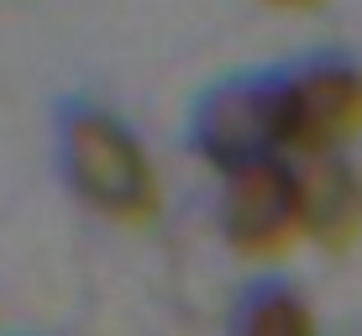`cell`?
Returning a JSON list of instances; mask_svg holds the SVG:
<instances>
[{"mask_svg": "<svg viewBox=\"0 0 362 336\" xmlns=\"http://www.w3.org/2000/svg\"><path fill=\"white\" fill-rule=\"evenodd\" d=\"M58 173L79 205H90L105 221H121V226H142L163 205L153 153L100 100H64V110H58Z\"/></svg>", "mask_w": 362, "mask_h": 336, "instance_id": "obj_1", "label": "cell"}, {"mask_svg": "<svg viewBox=\"0 0 362 336\" xmlns=\"http://www.w3.org/2000/svg\"><path fill=\"white\" fill-rule=\"evenodd\" d=\"M189 153L221 179L263 158H289L279 69H252L210 84L189 110Z\"/></svg>", "mask_w": 362, "mask_h": 336, "instance_id": "obj_2", "label": "cell"}, {"mask_svg": "<svg viewBox=\"0 0 362 336\" xmlns=\"http://www.w3.org/2000/svg\"><path fill=\"white\" fill-rule=\"evenodd\" d=\"M284 95V147L289 158L346 153L362 137V58L352 53H310L279 69Z\"/></svg>", "mask_w": 362, "mask_h": 336, "instance_id": "obj_3", "label": "cell"}, {"mask_svg": "<svg viewBox=\"0 0 362 336\" xmlns=\"http://www.w3.org/2000/svg\"><path fill=\"white\" fill-rule=\"evenodd\" d=\"M221 242L247 263H279L305 242L299 221V173L294 158H263L221 179L216 200Z\"/></svg>", "mask_w": 362, "mask_h": 336, "instance_id": "obj_4", "label": "cell"}, {"mask_svg": "<svg viewBox=\"0 0 362 336\" xmlns=\"http://www.w3.org/2000/svg\"><path fill=\"white\" fill-rule=\"evenodd\" d=\"M299 173V221L305 242L346 253L362 242V173L346 153H320V158H294Z\"/></svg>", "mask_w": 362, "mask_h": 336, "instance_id": "obj_5", "label": "cell"}, {"mask_svg": "<svg viewBox=\"0 0 362 336\" xmlns=\"http://www.w3.org/2000/svg\"><path fill=\"white\" fill-rule=\"evenodd\" d=\"M231 336H320V320L294 284L263 279L242 289V300L231 310Z\"/></svg>", "mask_w": 362, "mask_h": 336, "instance_id": "obj_6", "label": "cell"}, {"mask_svg": "<svg viewBox=\"0 0 362 336\" xmlns=\"http://www.w3.org/2000/svg\"><path fill=\"white\" fill-rule=\"evenodd\" d=\"M263 6H279V11H315L320 0H263Z\"/></svg>", "mask_w": 362, "mask_h": 336, "instance_id": "obj_7", "label": "cell"}]
</instances>
